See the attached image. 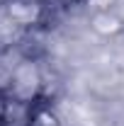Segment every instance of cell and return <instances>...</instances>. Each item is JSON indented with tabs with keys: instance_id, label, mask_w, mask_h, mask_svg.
<instances>
[{
	"instance_id": "8992f818",
	"label": "cell",
	"mask_w": 124,
	"mask_h": 126,
	"mask_svg": "<svg viewBox=\"0 0 124 126\" xmlns=\"http://www.w3.org/2000/svg\"><path fill=\"white\" fill-rule=\"evenodd\" d=\"M7 104H10V97L5 92H0V126H2V119H5V114H7Z\"/></svg>"
},
{
	"instance_id": "5b68a950",
	"label": "cell",
	"mask_w": 124,
	"mask_h": 126,
	"mask_svg": "<svg viewBox=\"0 0 124 126\" xmlns=\"http://www.w3.org/2000/svg\"><path fill=\"white\" fill-rule=\"evenodd\" d=\"M83 5H85V10L90 12V15H97V12H112L117 5H119V0H80Z\"/></svg>"
},
{
	"instance_id": "6da1fadb",
	"label": "cell",
	"mask_w": 124,
	"mask_h": 126,
	"mask_svg": "<svg viewBox=\"0 0 124 126\" xmlns=\"http://www.w3.org/2000/svg\"><path fill=\"white\" fill-rule=\"evenodd\" d=\"M44 70L41 65L37 63V58H32L29 53H24L15 65V73H12V82H10V90L7 97L22 102V104H37L44 94Z\"/></svg>"
},
{
	"instance_id": "277c9868",
	"label": "cell",
	"mask_w": 124,
	"mask_h": 126,
	"mask_svg": "<svg viewBox=\"0 0 124 126\" xmlns=\"http://www.w3.org/2000/svg\"><path fill=\"white\" fill-rule=\"evenodd\" d=\"M90 27H93V32L102 34V36H112V34L124 29V19L117 15V10L97 12V15H90Z\"/></svg>"
},
{
	"instance_id": "7a4b0ae2",
	"label": "cell",
	"mask_w": 124,
	"mask_h": 126,
	"mask_svg": "<svg viewBox=\"0 0 124 126\" xmlns=\"http://www.w3.org/2000/svg\"><path fill=\"white\" fill-rule=\"evenodd\" d=\"M2 7L24 32L37 27L46 15L44 0H2Z\"/></svg>"
},
{
	"instance_id": "3957f363",
	"label": "cell",
	"mask_w": 124,
	"mask_h": 126,
	"mask_svg": "<svg viewBox=\"0 0 124 126\" xmlns=\"http://www.w3.org/2000/svg\"><path fill=\"white\" fill-rule=\"evenodd\" d=\"M27 32L17 24L12 17L5 12V7L0 5V48H12L20 46V41L24 39Z\"/></svg>"
}]
</instances>
